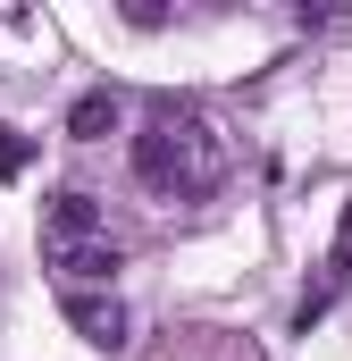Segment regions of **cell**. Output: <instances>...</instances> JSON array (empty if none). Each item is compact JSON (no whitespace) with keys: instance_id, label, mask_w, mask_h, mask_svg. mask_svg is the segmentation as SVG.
I'll return each instance as SVG.
<instances>
[{"instance_id":"1","label":"cell","mask_w":352,"mask_h":361,"mask_svg":"<svg viewBox=\"0 0 352 361\" xmlns=\"http://www.w3.org/2000/svg\"><path fill=\"white\" fill-rule=\"evenodd\" d=\"M235 177V143L201 101H151V118L134 126V185L160 202H210Z\"/></svg>"},{"instance_id":"2","label":"cell","mask_w":352,"mask_h":361,"mask_svg":"<svg viewBox=\"0 0 352 361\" xmlns=\"http://www.w3.org/2000/svg\"><path fill=\"white\" fill-rule=\"evenodd\" d=\"M42 261L59 277V294H92L126 269V244H118V227L92 193H51L42 202Z\"/></svg>"},{"instance_id":"3","label":"cell","mask_w":352,"mask_h":361,"mask_svg":"<svg viewBox=\"0 0 352 361\" xmlns=\"http://www.w3.org/2000/svg\"><path fill=\"white\" fill-rule=\"evenodd\" d=\"M68 319L84 328V345H101V353L126 345V302L118 294H68Z\"/></svg>"},{"instance_id":"4","label":"cell","mask_w":352,"mask_h":361,"mask_svg":"<svg viewBox=\"0 0 352 361\" xmlns=\"http://www.w3.org/2000/svg\"><path fill=\"white\" fill-rule=\"evenodd\" d=\"M109 126H118V92H84V101L68 109V135H76V143H101Z\"/></svg>"},{"instance_id":"5","label":"cell","mask_w":352,"mask_h":361,"mask_svg":"<svg viewBox=\"0 0 352 361\" xmlns=\"http://www.w3.org/2000/svg\"><path fill=\"white\" fill-rule=\"evenodd\" d=\"M327 286H352V210H344V235H336V261H327Z\"/></svg>"},{"instance_id":"6","label":"cell","mask_w":352,"mask_h":361,"mask_svg":"<svg viewBox=\"0 0 352 361\" xmlns=\"http://www.w3.org/2000/svg\"><path fill=\"white\" fill-rule=\"evenodd\" d=\"M17 169H25V143H17V135L0 126V177H17Z\"/></svg>"}]
</instances>
